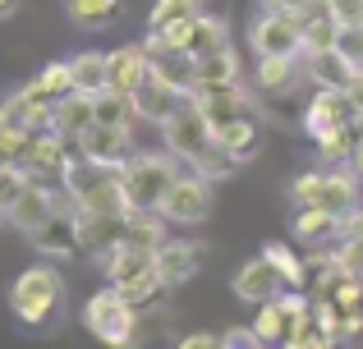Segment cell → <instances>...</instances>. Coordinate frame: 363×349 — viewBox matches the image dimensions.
<instances>
[{
	"instance_id": "cell-1",
	"label": "cell",
	"mask_w": 363,
	"mask_h": 349,
	"mask_svg": "<svg viewBox=\"0 0 363 349\" xmlns=\"http://www.w3.org/2000/svg\"><path fill=\"white\" fill-rule=\"evenodd\" d=\"M9 308L23 326H55L65 317V276L51 262H33L9 285Z\"/></svg>"
},
{
	"instance_id": "cell-2",
	"label": "cell",
	"mask_w": 363,
	"mask_h": 349,
	"mask_svg": "<svg viewBox=\"0 0 363 349\" xmlns=\"http://www.w3.org/2000/svg\"><path fill=\"white\" fill-rule=\"evenodd\" d=\"M290 198L299 207H322V212H336V216H354L363 193H359V175L350 166H318V171H303L290 184Z\"/></svg>"
},
{
	"instance_id": "cell-3",
	"label": "cell",
	"mask_w": 363,
	"mask_h": 349,
	"mask_svg": "<svg viewBox=\"0 0 363 349\" xmlns=\"http://www.w3.org/2000/svg\"><path fill=\"white\" fill-rule=\"evenodd\" d=\"M83 326H88L101 345L129 349L133 336H138V308L124 299V290L106 285V290H97V294L83 304Z\"/></svg>"
},
{
	"instance_id": "cell-4",
	"label": "cell",
	"mask_w": 363,
	"mask_h": 349,
	"mask_svg": "<svg viewBox=\"0 0 363 349\" xmlns=\"http://www.w3.org/2000/svg\"><path fill=\"white\" fill-rule=\"evenodd\" d=\"M175 175H179V166L170 152H138L133 147L129 161L120 166V184H124L129 207H161V198L175 184Z\"/></svg>"
},
{
	"instance_id": "cell-5",
	"label": "cell",
	"mask_w": 363,
	"mask_h": 349,
	"mask_svg": "<svg viewBox=\"0 0 363 349\" xmlns=\"http://www.w3.org/2000/svg\"><path fill=\"white\" fill-rule=\"evenodd\" d=\"M161 129V143H166V152L175 156V161H184V166H194L198 156L207 152V147L216 143V129H212V120L198 110V101L189 97L184 106L175 110V115L166 120V125H157Z\"/></svg>"
},
{
	"instance_id": "cell-6",
	"label": "cell",
	"mask_w": 363,
	"mask_h": 349,
	"mask_svg": "<svg viewBox=\"0 0 363 349\" xmlns=\"http://www.w3.org/2000/svg\"><path fill=\"white\" fill-rule=\"evenodd\" d=\"M157 212L166 216L170 225H184V230L203 225L207 216H212V179H203L198 171H179Z\"/></svg>"
},
{
	"instance_id": "cell-7",
	"label": "cell",
	"mask_w": 363,
	"mask_h": 349,
	"mask_svg": "<svg viewBox=\"0 0 363 349\" xmlns=\"http://www.w3.org/2000/svg\"><path fill=\"white\" fill-rule=\"evenodd\" d=\"M79 161V152H74L69 138H60L55 129H46V134H33V143H28L23 152V171L33 179H42V184H65V175H69V166Z\"/></svg>"
},
{
	"instance_id": "cell-8",
	"label": "cell",
	"mask_w": 363,
	"mask_h": 349,
	"mask_svg": "<svg viewBox=\"0 0 363 349\" xmlns=\"http://www.w3.org/2000/svg\"><path fill=\"white\" fill-rule=\"evenodd\" d=\"M248 46H253L257 60H267V55H299L303 51V23L294 14L262 9L257 23L248 28Z\"/></svg>"
},
{
	"instance_id": "cell-9",
	"label": "cell",
	"mask_w": 363,
	"mask_h": 349,
	"mask_svg": "<svg viewBox=\"0 0 363 349\" xmlns=\"http://www.w3.org/2000/svg\"><path fill=\"white\" fill-rule=\"evenodd\" d=\"M60 207H69V193H55L51 184H42V179H33V184L23 188V193H18V202L9 207V225H14V230H23L28 239H33L37 230H42L46 221H51L55 212H60Z\"/></svg>"
},
{
	"instance_id": "cell-10",
	"label": "cell",
	"mask_w": 363,
	"mask_h": 349,
	"mask_svg": "<svg viewBox=\"0 0 363 349\" xmlns=\"http://www.w3.org/2000/svg\"><path fill=\"white\" fill-rule=\"evenodd\" d=\"M354 115L359 110L350 106V97L340 88H318V97L303 110V129H308V138H327V134H336V129H345Z\"/></svg>"
},
{
	"instance_id": "cell-11",
	"label": "cell",
	"mask_w": 363,
	"mask_h": 349,
	"mask_svg": "<svg viewBox=\"0 0 363 349\" xmlns=\"http://www.w3.org/2000/svg\"><path fill=\"white\" fill-rule=\"evenodd\" d=\"M203 262H207V244H194V239H166L157 248V271L166 285H189L203 271Z\"/></svg>"
},
{
	"instance_id": "cell-12",
	"label": "cell",
	"mask_w": 363,
	"mask_h": 349,
	"mask_svg": "<svg viewBox=\"0 0 363 349\" xmlns=\"http://www.w3.org/2000/svg\"><path fill=\"white\" fill-rule=\"evenodd\" d=\"M79 221V248L106 258L116 244H124V212H74Z\"/></svg>"
},
{
	"instance_id": "cell-13",
	"label": "cell",
	"mask_w": 363,
	"mask_h": 349,
	"mask_svg": "<svg viewBox=\"0 0 363 349\" xmlns=\"http://www.w3.org/2000/svg\"><path fill=\"white\" fill-rule=\"evenodd\" d=\"M101 271H106L111 285H133V280L152 276L157 271V248H138V244H116V248L101 258Z\"/></svg>"
},
{
	"instance_id": "cell-14",
	"label": "cell",
	"mask_w": 363,
	"mask_h": 349,
	"mask_svg": "<svg viewBox=\"0 0 363 349\" xmlns=\"http://www.w3.org/2000/svg\"><path fill=\"white\" fill-rule=\"evenodd\" d=\"M281 290H290L285 285V276L272 267L267 258H253V262H244L240 271H235V294L244 299V304H267V299H276Z\"/></svg>"
},
{
	"instance_id": "cell-15",
	"label": "cell",
	"mask_w": 363,
	"mask_h": 349,
	"mask_svg": "<svg viewBox=\"0 0 363 349\" xmlns=\"http://www.w3.org/2000/svg\"><path fill=\"white\" fill-rule=\"evenodd\" d=\"M133 152V138L129 129H106V125H92L88 134L79 138V156H88V161L97 166H124Z\"/></svg>"
},
{
	"instance_id": "cell-16",
	"label": "cell",
	"mask_w": 363,
	"mask_h": 349,
	"mask_svg": "<svg viewBox=\"0 0 363 349\" xmlns=\"http://www.w3.org/2000/svg\"><path fill=\"white\" fill-rule=\"evenodd\" d=\"M33 244H37V253H46V258H74V253H79V221H74V202L60 207V212H55L51 221L33 234Z\"/></svg>"
},
{
	"instance_id": "cell-17",
	"label": "cell",
	"mask_w": 363,
	"mask_h": 349,
	"mask_svg": "<svg viewBox=\"0 0 363 349\" xmlns=\"http://www.w3.org/2000/svg\"><path fill=\"white\" fill-rule=\"evenodd\" d=\"M184 101H189L184 92L170 88V83H161L157 74H152V79L143 83L138 92H133V110H138V120H152V125H166V120L175 115Z\"/></svg>"
},
{
	"instance_id": "cell-18",
	"label": "cell",
	"mask_w": 363,
	"mask_h": 349,
	"mask_svg": "<svg viewBox=\"0 0 363 349\" xmlns=\"http://www.w3.org/2000/svg\"><path fill=\"white\" fill-rule=\"evenodd\" d=\"M290 234L299 244H308V248H322V244H331L336 234H350V221L336 216V212H322V207H303L290 221Z\"/></svg>"
},
{
	"instance_id": "cell-19",
	"label": "cell",
	"mask_w": 363,
	"mask_h": 349,
	"mask_svg": "<svg viewBox=\"0 0 363 349\" xmlns=\"http://www.w3.org/2000/svg\"><path fill=\"white\" fill-rule=\"evenodd\" d=\"M194 101H198V110L212 120V129H225L235 115H244V106H248V97H244L240 83H221V88H194Z\"/></svg>"
},
{
	"instance_id": "cell-20",
	"label": "cell",
	"mask_w": 363,
	"mask_h": 349,
	"mask_svg": "<svg viewBox=\"0 0 363 349\" xmlns=\"http://www.w3.org/2000/svg\"><path fill=\"white\" fill-rule=\"evenodd\" d=\"M106 55H111V88L138 92L143 83L152 79V55H147V46H116V51H106Z\"/></svg>"
},
{
	"instance_id": "cell-21",
	"label": "cell",
	"mask_w": 363,
	"mask_h": 349,
	"mask_svg": "<svg viewBox=\"0 0 363 349\" xmlns=\"http://www.w3.org/2000/svg\"><path fill=\"white\" fill-rule=\"evenodd\" d=\"M216 147H225L235 166H248L262 152V129H257V120L244 110V115H235L225 129H216Z\"/></svg>"
},
{
	"instance_id": "cell-22",
	"label": "cell",
	"mask_w": 363,
	"mask_h": 349,
	"mask_svg": "<svg viewBox=\"0 0 363 349\" xmlns=\"http://www.w3.org/2000/svg\"><path fill=\"white\" fill-rule=\"evenodd\" d=\"M92 125H97V101H92L88 92H69V97L55 101V134L60 138L79 143Z\"/></svg>"
},
{
	"instance_id": "cell-23",
	"label": "cell",
	"mask_w": 363,
	"mask_h": 349,
	"mask_svg": "<svg viewBox=\"0 0 363 349\" xmlns=\"http://www.w3.org/2000/svg\"><path fill=\"white\" fill-rule=\"evenodd\" d=\"M303 74H308V83H318V88H340V92H345L350 83H354L359 69L336 51V46H331V51H308V55H303Z\"/></svg>"
},
{
	"instance_id": "cell-24",
	"label": "cell",
	"mask_w": 363,
	"mask_h": 349,
	"mask_svg": "<svg viewBox=\"0 0 363 349\" xmlns=\"http://www.w3.org/2000/svg\"><path fill=\"white\" fill-rule=\"evenodd\" d=\"M170 239V221L157 207H129L124 212V244H138V248H161Z\"/></svg>"
},
{
	"instance_id": "cell-25",
	"label": "cell",
	"mask_w": 363,
	"mask_h": 349,
	"mask_svg": "<svg viewBox=\"0 0 363 349\" xmlns=\"http://www.w3.org/2000/svg\"><path fill=\"white\" fill-rule=\"evenodd\" d=\"M194 60H203V55H216V51H230V28H225V18L216 14H198L194 28H189V46H184Z\"/></svg>"
},
{
	"instance_id": "cell-26",
	"label": "cell",
	"mask_w": 363,
	"mask_h": 349,
	"mask_svg": "<svg viewBox=\"0 0 363 349\" xmlns=\"http://www.w3.org/2000/svg\"><path fill=\"white\" fill-rule=\"evenodd\" d=\"M299 23H303V55H308V51H331V46H336V37H340V18L331 14L327 0H318V5H313L308 14L299 18Z\"/></svg>"
},
{
	"instance_id": "cell-27",
	"label": "cell",
	"mask_w": 363,
	"mask_h": 349,
	"mask_svg": "<svg viewBox=\"0 0 363 349\" xmlns=\"http://www.w3.org/2000/svg\"><path fill=\"white\" fill-rule=\"evenodd\" d=\"M69 69H74V88L88 92V97L111 88V55L106 51H79L69 60Z\"/></svg>"
},
{
	"instance_id": "cell-28",
	"label": "cell",
	"mask_w": 363,
	"mask_h": 349,
	"mask_svg": "<svg viewBox=\"0 0 363 349\" xmlns=\"http://www.w3.org/2000/svg\"><path fill=\"white\" fill-rule=\"evenodd\" d=\"M253 83L262 92H290L299 83V55H267V60H257Z\"/></svg>"
},
{
	"instance_id": "cell-29",
	"label": "cell",
	"mask_w": 363,
	"mask_h": 349,
	"mask_svg": "<svg viewBox=\"0 0 363 349\" xmlns=\"http://www.w3.org/2000/svg\"><path fill=\"white\" fill-rule=\"evenodd\" d=\"M97 125L106 129H133V120H138V110H133V92H120V88H106L97 92Z\"/></svg>"
},
{
	"instance_id": "cell-30",
	"label": "cell",
	"mask_w": 363,
	"mask_h": 349,
	"mask_svg": "<svg viewBox=\"0 0 363 349\" xmlns=\"http://www.w3.org/2000/svg\"><path fill=\"white\" fill-rule=\"evenodd\" d=\"M290 313L281 308V294L267 299V304H257V317H253V331L262 336L267 345H285V336H290Z\"/></svg>"
},
{
	"instance_id": "cell-31",
	"label": "cell",
	"mask_w": 363,
	"mask_h": 349,
	"mask_svg": "<svg viewBox=\"0 0 363 349\" xmlns=\"http://www.w3.org/2000/svg\"><path fill=\"white\" fill-rule=\"evenodd\" d=\"M262 258L272 262L276 271H281L290 290H303V285H308V262H299V258H294V253H290V244H281V239L262 244Z\"/></svg>"
},
{
	"instance_id": "cell-32",
	"label": "cell",
	"mask_w": 363,
	"mask_h": 349,
	"mask_svg": "<svg viewBox=\"0 0 363 349\" xmlns=\"http://www.w3.org/2000/svg\"><path fill=\"white\" fill-rule=\"evenodd\" d=\"M221 83H240V60L235 51H216L198 60V88H221Z\"/></svg>"
},
{
	"instance_id": "cell-33",
	"label": "cell",
	"mask_w": 363,
	"mask_h": 349,
	"mask_svg": "<svg viewBox=\"0 0 363 349\" xmlns=\"http://www.w3.org/2000/svg\"><path fill=\"white\" fill-rule=\"evenodd\" d=\"M65 9H69V18L79 28L97 33V28H106L111 18L120 14V0H65Z\"/></svg>"
},
{
	"instance_id": "cell-34",
	"label": "cell",
	"mask_w": 363,
	"mask_h": 349,
	"mask_svg": "<svg viewBox=\"0 0 363 349\" xmlns=\"http://www.w3.org/2000/svg\"><path fill=\"white\" fill-rule=\"evenodd\" d=\"M198 14H203V0H157L152 14H147V28H152V33H161V28L189 23V18H198Z\"/></svg>"
},
{
	"instance_id": "cell-35",
	"label": "cell",
	"mask_w": 363,
	"mask_h": 349,
	"mask_svg": "<svg viewBox=\"0 0 363 349\" xmlns=\"http://www.w3.org/2000/svg\"><path fill=\"white\" fill-rule=\"evenodd\" d=\"M33 88L42 92V97H51V101H60V97H69V92H79V88H74V69H69V60L46 64V69L33 79Z\"/></svg>"
},
{
	"instance_id": "cell-36",
	"label": "cell",
	"mask_w": 363,
	"mask_h": 349,
	"mask_svg": "<svg viewBox=\"0 0 363 349\" xmlns=\"http://www.w3.org/2000/svg\"><path fill=\"white\" fill-rule=\"evenodd\" d=\"M354 147H359V138H354V129H336V134H327V138H318V156H322V166H350V156H354Z\"/></svg>"
},
{
	"instance_id": "cell-37",
	"label": "cell",
	"mask_w": 363,
	"mask_h": 349,
	"mask_svg": "<svg viewBox=\"0 0 363 349\" xmlns=\"http://www.w3.org/2000/svg\"><path fill=\"white\" fill-rule=\"evenodd\" d=\"M189 171H198L203 179H212V184H216V179H230V175H235V161H230V152H225V147L212 143L194 166H189Z\"/></svg>"
},
{
	"instance_id": "cell-38",
	"label": "cell",
	"mask_w": 363,
	"mask_h": 349,
	"mask_svg": "<svg viewBox=\"0 0 363 349\" xmlns=\"http://www.w3.org/2000/svg\"><path fill=\"white\" fill-rule=\"evenodd\" d=\"M33 184V175L23 171V166H0V212L9 216V207L18 202V193Z\"/></svg>"
},
{
	"instance_id": "cell-39",
	"label": "cell",
	"mask_w": 363,
	"mask_h": 349,
	"mask_svg": "<svg viewBox=\"0 0 363 349\" xmlns=\"http://www.w3.org/2000/svg\"><path fill=\"white\" fill-rule=\"evenodd\" d=\"M336 51L345 55L350 64L363 74V23H340V37H336Z\"/></svg>"
},
{
	"instance_id": "cell-40",
	"label": "cell",
	"mask_w": 363,
	"mask_h": 349,
	"mask_svg": "<svg viewBox=\"0 0 363 349\" xmlns=\"http://www.w3.org/2000/svg\"><path fill=\"white\" fill-rule=\"evenodd\" d=\"M336 262H340V271H345L350 280H363V234H350V239L340 244Z\"/></svg>"
},
{
	"instance_id": "cell-41",
	"label": "cell",
	"mask_w": 363,
	"mask_h": 349,
	"mask_svg": "<svg viewBox=\"0 0 363 349\" xmlns=\"http://www.w3.org/2000/svg\"><path fill=\"white\" fill-rule=\"evenodd\" d=\"M221 349H267V341L253 331V326H225Z\"/></svg>"
},
{
	"instance_id": "cell-42",
	"label": "cell",
	"mask_w": 363,
	"mask_h": 349,
	"mask_svg": "<svg viewBox=\"0 0 363 349\" xmlns=\"http://www.w3.org/2000/svg\"><path fill=\"white\" fill-rule=\"evenodd\" d=\"M340 23H363V0H327Z\"/></svg>"
},
{
	"instance_id": "cell-43",
	"label": "cell",
	"mask_w": 363,
	"mask_h": 349,
	"mask_svg": "<svg viewBox=\"0 0 363 349\" xmlns=\"http://www.w3.org/2000/svg\"><path fill=\"white\" fill-rule=\"evenodd\" d=\"M313 5H318V0H262V9H276V14H294V18H303Z\"/></svg>"
},
{
	"instance_id": "cell-44",
	"label": "cell",
	"mask_w": 363,
	"mask_h": 349,
	"mask_svg": "<svg viewBox=\"0 0 363 349\" xmlns=\"http://www.w3.org/2000/svg\"><path fill=\"white\" fill-rule=\"evenodd\" d=\"M175 349H221V336H207V331H194V336H184Z\"/></svg>"
},
{
	"instance_id": "cell-45",
	"label": "cell",
	"mask_w": 363,
	"mask_h": 349,
	"mask_svg": "<svg viewBox=\"0 0 363 349\" xmlns=\"http://www.w3.org/2000/svg\"><path fill=\"white\" fill-rule=\"evenodd\" d=\"M345 97H350V106H354L359 115H363V74H354V83L345 88Z\"/></svg>"
},
{
	"instance_id": "cell-46",
	"label": "cell",
	"mask_w": 363,
	"mask_h": 349,
	"mask_svg": "<svg viewBox=\"0 0 363 349\" xmlns=\"http://www.w3.org/2000/svg\"><path fill=\"white\" fill-rule=\"evenodd\" d=\"M350 171H354V175H359V179H363V143H359V147H354V156H350Z\"/></svg>"
},
{
	"instance_id": "cell-47",
	"label": "cell",
	"mask_w": 363,
	"mask_h": 349,
	"mask_svg": "<svg viewBox=\"0 0 363 349\" xmlns=\"http://www.w3.org/2000/svg\"><path fill=\"white\" fill-rule=\"evenodd\" d=\"M350 234H363V202H359V212L350 216Z\"/></svg>"
},
{
	"instance_id": "cell-48",
	"label": "cell",
	"mask_w": 363,
	"mask_h": 349,
	"mask_svg": "<svg viewBox=\"0 0 363 349\" xmlns=\"http://www.w3.org/2000/svg\"><path fill=\"white\" fill-rule=\"evenodd\" d=\"M354 313H359V322H363V280H354Z\"/></svg>"
},
{
	"instance_id": "cell-49",
	"label": "cell",
	"mask_w": 363,
	"mask_h": 349,
	"mask_svg": "<svg viewBox=\"0 0 363 349\" xmlns=\"http://www.w3.org/2000/svg\"><path fill=\"white\" fill-rule=\"evenodd\" d=\"M9 125H14V115H9V106H5V101H0V134H5Z\"/></svg>"
},
{
	"instance_id": "cell-50",
	"label": "cell",
	"mask_w": 363,
	"mask_h": 349,
	"mask_svg": "<svg viewBox=\"0 0 363 349\" xmlns=\"http://www.w3.org/2000/svg\"><path fill=\"white\" fill-rule=\"evenodd\" d=\"M14 9H18V0H0V23H5V18L14 14Z\"/></svg>"
},
{
	"instance_id": "cell-51",
	"label": "cell",
	"mask_w": 363,
	"mask_h": 349,
	"mask_svg": "<svg viewBox=\"0 0 363 349\" xmlns=\"http://www.w3.org/2000/svg\"><path fill=\"white\" fill-rule=\"evenodd\" d=\"M350 129H354V138L363 143V115H354V120H350Z\"/></svg>"
},
{
	"instance_id": "cell-52",
	"label": "cell",
	"mask_w": 363,
	"mask_h": 349,
	"mask_svg": "<svg viewBox=\"0 0 363 349\" xmlns=\"http://www.w3.org/2000/svg\"><path fill=\"white\" fill-rule=\"evenodd\" d=\"M281 349H313V345H303V341H285Z\"/></svg>"
},
{
	"instance_id": "cell-53",
	"label": "cell",
	"mask_w": 363,
	"mask_h": 349,
	"mask_svg": "<svg viewBox=\"0 0 363 349\" xmlns=\"http://www.w3.org/2000/svg\"><path fill=\"white\" fill-rule=\"evenodd\" d=\"M5 221H9V216H5V212H0V225H5Z\"/></svg>"
}]
</instances>
